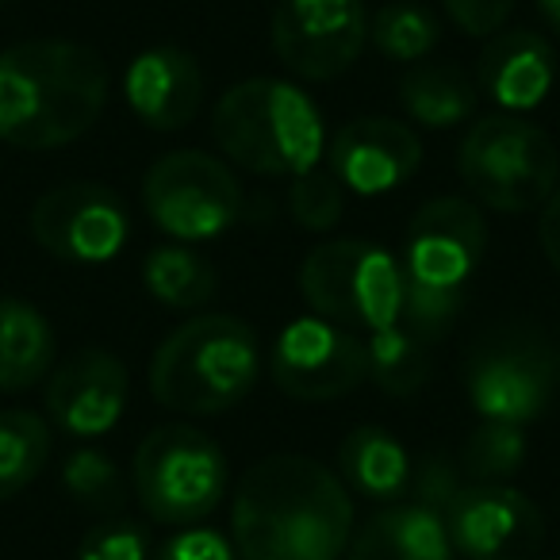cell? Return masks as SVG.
<instances>
[{
  "label": "cell",
  "instance_id": "obj_1",
  "mask_svg": "<svg viewBox=\"0 0 560 560\" xmlns=\"http://www.w3.org/2000/svg\"><path fill=\"white\" fill-rule=\"evenodd\" d=\"M231 537L238 560H342L353 537L350 488L312 457H265L234 491Z\"/></svg>",
  "mask_w": 560,
  "mask_h": 560
},
{
  "label": "cell",
  "instance_id": "obj_2",
  "mask_svg": "<svg viewBox=\"0 0 560 560\" xmlns=\"http://www.w3.org/2000/svg\"><path fill=\"white\" fill-rule=\"evenodd\" d=\"M108 104V66L85 43L32 39L0 50V139L58 150L96 127Z\"/></svg>",
  "mask_w": 560,
  "mask_h": 560
},
{
  "label": "cell",
  "instance_id": "obj_3",
  "mask_svg": "<svg viewBox=\"0 0 560 560\" xmlns=\"http://www.w3.org/2000/svg\"><path fill=\"white\" fill-rule=\"evenodd\" d=\"M211 135L234 165L257 177H300L327 150L312 96L280 78H249L226 89L211 116Z\"/></svg>",
  "mask_w": 560,
  "mask_h": 560
},
{
  "label": "cell",
  "instance_id": "obj_4",
  "mask_svg": "<svg viewBox=\"0 0 560 560\" xmlns=\"http://www.w3.org/2000/svg\"><path fill=\"white\" fill-rule=\"evenodd\" d=\"M261 373L257 335L234 315H196L150 361V392L165 411L219 415L254 392Z\"/></svg>",
  "mask_w": 560,
  "mask_h": 560
},
{
  "label": "cell",
  "instance_id": "obj_5",
  "mask_svg": "<svg viewBox=\"0 0 560 560\" xmlns=\"http://www.w3.org/2000/svg\"><path fill=\"white\" fill-rule=\"evenodd\" d=\"M457 170L468 192L506 215L545 208L560 180V150L518 116H488L465 135Z\"/></svg>",
  "mask_w": 560,
  "mask_h": 560
},
{
  "label": "cell",
  "instance_id": "obj_6",
  "mask_svg": "<svg viewBox=\"0 0 560 560\" xmlns=\"http://www.w3.org/2000/svg\"><path fill=\"white\" fill-rule=\"evenodd\" d=\"M300 292L315 315L346 330H388L399 323L404 272L399 257L365 238H335L304 257Z\"/></svg>",
  "mask_w": 560,
  "mask_h": 560
},
{
  "label": "cell",
  "instance_id": "obj_7",
  "mask_svg": "<svg viewBox=\"0 0 560 560\" xmlns=\"http://www.w3.org/2000/svg\"><path fill=\"white\" fill-rule=\"evenodd\" d=\"M135 495L162 526H196L226 495V457L196 427H158L135 453Z\"/></svg>",
  "mask_w": 560,
  "mask_h": 560
},
{
  "label": "cell",
  "instance_id": "obj_8",
  "mask_svg": "<svg viewBox=\"0 0 560 560\" xmlns=\"http://www.w3.org/2000/svg\"><path fill=\"white\" fill-rule=\"evenodd\" d=\"M142 208L177 242H211L242 215L238 177L203 150H173L142 177Z\"/></svg>",
  "mask_w": 560,
  "mask_h": 560
},
{
  "label": "cell",
  "instance_id": "obj_9",
  "mask_svg": "<svg viewBox=\"0 0 560 560\" xmlns=\"http://www.w3.org/2000/svg\"><path fill=\"white\" fill-rule=\"evenodd\" d=\"M465 388L480 419L526 427L560 392V350L526 335H499L468 353Z\"/></svg>",
  "mask_w": 560,
  "mask_h": 560
},
{
  "label": "cell",
  "instance_id": "obj_10",
  "mask_svg": "<svg viewBox=\"0 0 560 560\" xmlns=\"http://www.w3.org/2000/svg\"><path fill=\"white\" fill-rule=\"evenodd\" d=\"M272 381L300 404L350 396L369 381V346L361 335L323 315H304L280 330L272 346Z\"/></svg>",
  "mask_w": 560,
  "mask_h": 560
},
{
  "label": "cell",
  "instance_id": "obj_11",
  "mask_svg": "<svg viewBox=\"0 0 560 560\" xmlns=\"http://www.w3.org/2000/svg\"><path fill=\"white\" fill-rule=\"evenodd\" d=\"M369 43L361 0H280L272 12V55L304 81H335L353 70Z\"/></svg>",
  "mask_w": 560,
  "mask_h": 560
},
{
  "label": "cell",
  "instance_id": "obj_12",
  "mask_svg": "<svg viewBox=\"0 0 560 560\" xmlns=\"http://www.w3.org/2000/svg\"><path fill=\"white\" fill-rule=\"evenodd\" d=\"M32 234L50 257L73 265H104L131 238L127 208L108 185L73 180L43 192L32 208Z\"/></svg>",
  "mask_w": 560,
  "mask_h": 560
},
{
  "label": "cell",
  "instance_id": "obj_13",
  "mask_svg": "<svg viewBox=\"0 0 560 560\" xmlns=\"http://www.w3.org/2000/svg\"><path fill=\"white\" fill-rule=\"evenodd\" d=\"M483 249L488 223L480 208L465 196H438L407 223L399 272L427 289H468Z\"/></svg>",
  "mask_w": 560,
  "mask_h": 560
},
{
  "label": "cell",
  "instance_id": "obj_14",
  "mask_svg": "<svg viewBox=\"0 0 560 560\" xmlns=\"http://www.w3.org/2000/svg\"><path fill=\"white\" fill-rule=\"evenodd\" d=\"M445 529L465 560H534L545 541L537 503L506 483H468L445 511Z\"/></svg>",
  "mask_w": 560,
  "mask_h": 560
},
{
  "label": "cell",
  "instance_id": "obj_15",
  "mask_svg": "<svg viewBox=\"0 0 560 560\" xmlns=\"http://www.w3.org/2000/svg\"><path fill=\"white\" fill-rule=\"evenodd\" d=\"M127 369L108 350H78L50 373L47 384V411L62 434L89 442L119 427L127 411Z\"/></svg>",
  "mask_w": 560,
  "mask_h": 560
},
{
  "label": "cell",
  "instance_id": "obj_16",
  "mask_svg": "<svg viewBox=\"0 0 560 560\" xmlns=\"http://www.w3.org/2000/svg\"><path fill=\"white\" fill-rule=\"evenodd\" d=\"M330 173L358 196H388L422 165V142L404 119H350L327 147Z\"/></svg>",
  "mask_w": 560,
  "mask_h": 560
},
{
  "label": "cell",
  "instance_id": "obj_17",
  "mask_svg": "<svg viewBox=\"0 0 560 560\" xmlns=\"http://www.w3.org/2000/svg\"><path fill=\"white\" fill-rule=\"evenodd\" d=\"M124 93L131 112L154 131H180L203 101V73L192 55L177 47H150L127 66Z\"/></svg>",
  "mask_w": 560,
  "mask_h": 560
},
{
  "label": "cell",
  "instance_id": "obj_18",
  "mask_svg": "<svg viewBox=\"0 0 560 560\" xmlns=\"http://www.w3.org/2000/svg\"><path fill=\"white\" fill-rule=\"evenodd\" d=\"M552 81H557V55L545 35L526 32V27L491 35L476 66L480 93L491 96L506 116L537 108L549 96Z\"/></svg>",
  "mask_w": 560,
  "mask_h": 560
},
{
  "label": "cell",
  "instance_id": "obj_19",
  "mask_svg": "<svg viewBox=\"0 0 560 560\" xmlns=\"http://www.w3.org/2000/svg\"><path fill=\"white\" fill-rule=\"evenodd\" d=\"M445 518L419 503H388L376 511L358 537H350L346 560H453Z\"/></svg>",
  "mask_w": 560,
  "mask_h": 560
},
{
  "label": "cell",
  "instance_id": "obj_20",
  "mask_svg": "<svg viewBox=\"0 0 560 560\" xmlns=\"http://www.w3.org/2000/svg\"><path fill=\"white\" fill-rule=\"evenodd\" d=\"M338 476L350 491L388 506L399 503L411 483V457L388 430L358 427L338 445Z\"/></svg>",
  "mask_w": 560,
  "mask_h": 560
},
{
  "label": "cell",
  "instance_id": "obj_21",
  "mask_svg": "<svg viewBox=\"0 0 560 560\" xmlns=\"http://www.w3.org/2000/svg\"><path fill=\"white\" fill-rule=\"evenodd\" d=\"M55 373V330L35 304L0 296V392H27Z\"/></svg>",
  "mask_w": 560,
  "mask_h": 560
},
{
  "label": "cell",
  "instance_id": "obj_22",
  "mask_svg": "<svg viewBox=\"0 0 560 560\" xmlns=\"http://www.w3.org/2000/svg\"><path fill=\"white\" fill-rule=\"evenodd\" d=\"M480 85L453 62H419L399 81V104L415 124L450 131L476 112Z\"/></svg>",
  "mask_w": 560,
  "mask_h": 560
},
{
  "label": "cell",
  "instance_id": "obj_23",
  "mask_svg": "<svg viewBox=\"0 0 560 560\" xmlns=\"http://www.w3.org/2000/svg\"><path fill=\"white\" fill-rule=\"evenodd\" d=\"M142 284L158 304L173 307V312H200L219 292L215 269L180 242L150 249L142 261Z\"/></svg>",
  "mask_w": 560,
  "mask_h": 560
},
{
  "label": "cell",
  "instance_id": "obj_24",
  "mask_svg": "<svg viewBox=\"0 0 560 560\" xmlns=\"http://www.w3.org/2000/svg\"><path fill=\"white\" fill-rule=\"evenodd\" d=\"M365 346H369V381L381 392H388V396H415L430 381L434 350H430L427 338H419L404 323L369 335Z\"/></svg>",
  "mask_w": 560,
  "mask_h": 560
},
{
  "label": "cell",
  "instance_id": "obj_25",
  "mask_svg": "<svg viewBox=\"0 0 560 560\" xmlns=\"http://www.w3.org/2000/svg\"><path fill=\"white\" fill-rule=\"evenodd\" d=\"M50 460V427L35 411H0V503L35 483Z\"/></svg>",
  "mask_w": 560,
  "mask_h": 560
},
{
  "label": "cell",
  "instance_id": "obj_26",
  "mask_svg": "<svg viewBox=\"0 0 560 560\" xmlns=\"http://www.w3.org/2000/svg\"><path fill=\"white\" fill-rule=\"evenodd\" d=\"M369 39L392 62H427L442 43V24L419 0H392L369 20Z\"/></svg>",
  "mask_w": 560,
  "mask_h": 560
},
{
  "label": "cell",
  "instance_id": "obj_27",
  "mask_svg": "<svg viewBox=\"0 0 560 560\" xmlns=\"http://www.w3.org/2000/svg\"><path fill=\"white\" fill-rule=\"evenodd\" d=\"M526 427H511V422H488L468 434L465 450H460V468L472 483H503L511 476H518V468L526 465Z\"/></svg>",
  "mask_w": 560,
  "mask_h": 560
},
{
  "label": "cell",
  "instance_id": "obj_28",
  "mask_svg": "<svg viewBox=\"0 0 560 560\" xmlns=\"http://www.w3.org/2000/svg\"><path fill=\"white\" fill-rule=\"evenodd\" d=\"M62 483L81 506H93V511H116L124 503V476L116 460L93 445H81L66 457Z\"/></svg>",
  "mask_w": 560,
  "mask_h": 560
},
{
  "label": "cell",
  "instance_id": "obj_29",
  "mask_svg": "<svg viewBox=\"0 0 560 560\" xmlns=\"http://www.w3.org/2000/svg\"><path fill=\"white\" fill-rule=\"evenodd\" d=\"M346 211V185L330 170H307L300 177H292L289 188V215L296 219V226L304 231H330L338 226Z\"/></svg>",
  "mask_w": 560,
  "mask_h": 560
},
{
  "label": "cell",
  "instance_id": "obj_30",
  "mask_svg": "<svg viewBox=\"0 0 560 560\" xmlns=\"http://www.w3.org/2000/svg\"><path fill=\"white\" fill-rule=\"evenodd\" d=\"M468 289H427L404 277V300H399V323L411 327L419 338L438 342L450 335V327L457 323L460 307H465Z\"/></svg>",
  "mask_w": 560,
  "mask_h": 560
},
{
  "label": "cell",
  "instance_id": "obj_31",
  "mask_svg": "<svg viewBox=\"0 0 560 560\" xmlns=\"http://www.w3.org/2000/svg\"><path fill=\"white\" fill-rule=\"evenodd\" d=\"M465 488H468L465 468H460V460L450 457V453H427L419 465H411V483H407L411 503L427 506V511L442 514V518H445V511L457 503V495Z\"/></svg>",
  "mask_w": 560,
  "mask_h": 560
},
{
  "label": "cell",
  "instance_id": "obj_32",
  "mask_svg": "<svg viewBox=\"0 0 560 560\" xmlns=\"http://www.w3.org/2000/svg\"><path fill=\"white\" fill-rule=\"evenodd\" d=\"M78 560H150V534L131 518L104 522L85 534Z\"/></svg>",
  "mask_w": 560,
  "mask_h": 560
},
{
  "label": "cell",
  "instance_id": "obj_33",
  "mask_svg": "<svg viewBox=\"0 0 560 560\" xmlns=\"http://www.w3.org/2000/svg\"><path fill=\"white\" fill-rule=\"evenodd\" d=\"M150 560H238L234 545L208 526H185L180 534L165 537Z\"/></svg>",
  "mask_w": 560,
  "mask_h": 560
},
{
  "label": "cell",
  "instance_id": "obj_34",
  "mask_svg": "<svg viewBox=\"0 0 560 560\" xmlns=\"http://www.w3.org/2000/svg\"><path fill=\"white\" fill-rule=\"evenodd\" d=\"M442 9L450 12V20L465 35L488 39V35H495L506 24L514 0H442Z\"/></svg>",
  "mask_w": 560,
  "mask_h": 560
},
{
  "label": "cell",
  "instance_id": "obj_35",
  "mask_svg": "<svg viewBox=\"0 0 560 560\" xmlns=\"http://www.w3.org/2000/svg\"><path fill=\"white\" fill-rule=\"evenodd\" d=\"M537 234H541V249H545V257H549V265L560 272V188L545 200Z\"/></svg>",
  "mask_w": 560,
  "mask_h": 560
},
{
  "label": "cell",
  "instance_id": "obj_36",
  "mask_svg": "<svg viewBox=\"0 0 560 560\" xmlns=\"http://www.w3.org/2000/svg\"><path fill=\"white\" fill-rule=\"evenodd\" d=\"M534 4L541 9V16L549 20V24L560 32V0H534Z\"/></svg>",
  "mask_w": 560,
  "mask_h": 560
}]
</instances>
